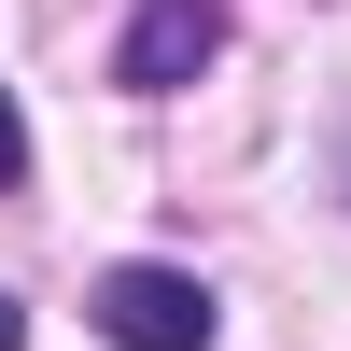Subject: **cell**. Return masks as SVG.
Instances as JSON below:
<instances>
[{"label":"cell","instance_id":"6da1fadb","mask_svg":"<svg viewBox=\"0 0 351 351\" xmlns=\"http://www.w3.org/2000/svg\"><path fill=\"white\" fill-rule=\"evenodd\" d=\"M99 337L112 351H211L225 309L197 267H155V253H127V267H99Z\"/></svg>","mask_w":351,"mask_h":351},{"label":"cell","instance_id":"7a4b0ae2","mask_svg":"<svg viewBox=\"0 0 351 351\" xmlns=\"http://www.w3.org/2000/svg\"><path fill=\"white\" fill-rule=\"evenodd\" d=\"M225 56V0H141L127 43H112V84L127 99H169V84H197Z\"/></svg>","mask_w":351,"mask_h":351},{"label":"cell","instance_id":"3957f363","mask_svg":"<svg viewBox=\"0 0 351 351\" xmlns=\"http://www.w3.org/2000/svg\"><path fill=\"white\" fill-rule=\"evenodd\" d=\"M28 169V112H14V84H0V183Z\"/></svg>","mask_w":351,"mask_h":351},{"label":"cell","instance_id":"277c9868","mask_svg":"<svg viewBox=\"0 0 351 351\" xmlns=\"http://www.w3.org/2000/svg\"><path fill=\"white\" fill-rule=\"evenodd\" d=\"M0 351H28V309H14V295H0Z\"/></svg>","mask_w":351,"mask_h":351}]
</instances>
